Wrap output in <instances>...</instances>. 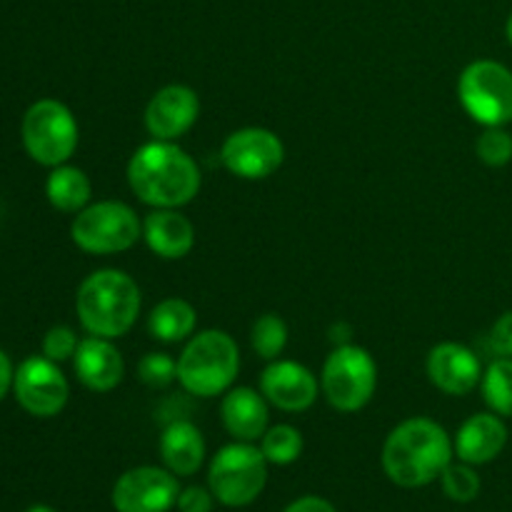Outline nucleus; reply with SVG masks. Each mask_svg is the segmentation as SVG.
Listing matches in <instances>:
<instances>
[{
    "label": "nucleus",
    "instance_id": "obj_26",
    "mask_svg": "<svg viewBox=\"0 0 512 512\" xmlns=\"http://www.w3.org/2000/svg\"><path fill=\"white\" fill-rule=\"evenodd\" d=\"M440 483L453 503H473L480 495V475L475 473L473 465L463 463V460L450 463L440 475Z\"/></svg>",
    "mask_w": 512,
    "mask_h": 512
},
{
    "label": "nucleus",
    "instance_id": "obj_3",
    "mask_svg": "<svg viewBox=\"0 0 512 512\" xmlns=\"http://www.w3.org/2000/svg\"><path fill=\"white\" fill-rule=\"evenodd\" d=\"M140 288L123 270H98L80 283L75 308L90 335L115 340L128 333L140 315Z\"/></svg>",
    "mask_w": 512,
    "mask_h": 512
},
{
    "label": "nucleus",
    "instance_id": "obj_30",
    "mask_svg": "<svg viewBox=\"0 0 512 512\" xmlns=\"http://www.w3.org/2000/svg\"><path fill=\"white\" fill-rule=\"evenodd\" d=\"M178 510L180 512H213L215 495L210 488H200V485H188L180 490L178 495Z\"/></svg>",
    "mask_w": 512,
    "mask_h": 512
},
{
    "label": "nucleus",
    "instance_id": "obj_17",
    "mask_svg": "<svg viewBox=\"0 0 512 512\" xmlns=\"http://www.w3.org/2000/svg\"><path fill=\"white\" fill-rule=\"evenodd\" d=\"M455 455L468 465H485L508 445V428L498 413H478L465 420L455 438Z\"/></svg>",
    "mask_w": 512,
    "mask_h": 512
},
{
    "label": "nucleus",
    "instance_id": "obj_10",
    "mask_svg": "<svg viewBox=\"0 0 512 512\" xmlns=\"http://www.w3.org/2000/svg\"><path fill=\"white\" fill-rule=\"evenodd\" d=\"M13 390L20 408L35 418H53L63 413L70 395L63 370L45 355H33L20 363V368L15 370Z\"/></svg>",
    "mask_w": 512,
    "mask_h": 512
},
{
    "label": "nucleus",
    "instance_id": "obj_11",
    "mask_svg": "<svg viewBox=\"0 0 512 512\" xmlns=\"http://www.w3.org/2000/svg\"><path fill=\"white\" fill-rule=\"evenodd\" d=\"M220 160L243 180H265L283 165L285 145L273 130L243 128L225 138Z\"/></svg>",
    "mask_w": 512,
    "mask_h": 512
},
{
    "label": "nucleus",
    "instance_id": "obj_31",
    "mask_svg": "<svg viewBox=\"0 0 512 512\" xmlns=\"http://www.w3.org/2000/svg\"><path fill=\"white\" fill-rule=\"evenodd\" d=\"M490 350L498 358H512V310L500 315L490 330Z\"/></svg>",
    "mask_w": 512,
    "mask_h": 512
},
{
    "label": "nucleus",
    "instance_id": "obj_7",
    "mask_svg": "<svg viewBox=\"0 0 512 512\" xmlns=\"http://www.w3.org/2000/svg\"><path fill=\"white\" fill-rule=\"evenodd\" d=\"M20 135L30 158L48 168L65 165L78 148V123L68 105L53 98L38 100L25 110Z\"/></svg>",
    "mask_w": 512,
    "mask_h": 512
},
{
    "label": "nucleus",
    "instance_id": "obj_21",
    "mask_svg": "<svg viewBox=\"0 0 512 512\" xmlns=\"http://www.w3.org/2000/svg\"><path fill=\"white\" fill-rule=\"evenodd\" d=\"M93 185H90L88 175L73 165H58L53 173L48 175L45 183V195H48L50 205L60 213H80L88 205Z\"/></svg>",
    "mask_w": 512,
    "mask_h": 512
},
{
    "label": "nucleus",
    "instance_id": "obj_25",
    "mask_svg": "<svg viewBox=\"0 0 512 512\" xmlns=\"http://www.w3.org/2000/svg\"><path fill=\"white\" fill-rule=\"evenodd\" d=\"M250 340H253V350L260 358L278 360V355L288 345V325H285V320L280 315L265 313L253 323Z\"/></svg>",
    "mask_w": 512,
    "mask_h": 512
},
{
    "label": "nucleus",
    "instance_id": "obj_13",
    "mask_svg": "<svg viewBox=\"0 0 512 512\" xmlns=\"http://www.w3.org/2000/svg\"><path fill=\"white\" fill-rule=\"evenodd\" d=\"M260 393L285 413H303L318 400V380L295 360H273L260 375Z\"/></svg>",
    "mask_w": 512,
    "mask_h": 512
},
{
    "label": "nucleus",
    "instance_id": "obj_27",
    "mask_svg": "<svg viewBox=\"0 0 512 512\" xmlns=\"http://www.w3.org/2000/svg\"><path fill=\"white\" fill-rule=\"evenodd\" d=\"M475 150L485 165L503 168L512 160V135L505 128H485V133L475 143Z\"/></svg>",
    "mask_w": 512,
    "mask_h": 512
},
{
    "label": "nucleus",
    "instance_id": "obj_18",
    "mask_svg": "<svg viewBox=\"0 0 512 512\" xmlns=\"http://www.w3.org/2000/svg\"><path fill=\"white\" fill-rule=\"evenodd\" d=\"M223 425L240 443H255L268 430V400L253 388H230L220 403Z\"/></svg>",
    "mask_w": 512,
    "mask_h": 512
},
{
    "label": "nucleus",
    "instance_id": "obj_28",
    "mask_svg": "<svg viewBox=\"0 0 512 512\" xmlns=\"http://www.w3.org/2000/svg\"><path fill=\"white\" fill-rule=\"evenodd\" d=\"M138 375L150 388H168L178 380V363L165 353H148L138 363Z\"/></svg>",
    "mask_w": 512,
    "mask_h": 512
},
{
    "label": "nucleus",
    "instance_id": "obj_8",
    "mask_svg": "<svg viewBox=\"0 0 512 512\" xmlns=\"http://www.w3.org/2000/svg\"><path fill=\"white\" fill-rule=\"evenodd\" d=\"M465 113L485 128L512 123V73L498 60H475L458 80Z\"/></svg>",
    "mask_w": 512,
    "mask_h": 512
},
{
    "label": "nucleus",
    "instance_id": "obj_5",
    "mask_svg": "<svg viewBox=\"0 0 512 512\" xmlns=\"http://www.w3.org/2000/svg\"><path fill=\"white\" fill-rule=\"evenodd\" d=\"M268 483V460L253 443H230L210 460L208 485L225 508H245Z\"/></svg>",
    "mask_w": 512,
    "mask_h": 512
},
{
    "label": "nucleus",
    "instance_id": "obj_24",
    "mask_svg": "<svg viewBox=\"0 0 512 512\" xmlns=\"http://www.w3.org/2000/svg\"><path fill=\"white\" fill-rule=\"evenodd\" d=\"M260 450L270 465H290L303 453V435L293 425H273L260 438Z\"/></svg>",
    "mask_w": 512,
    "mask_h": 512
},
{
    "label": "nucleus",
    "instance_id": "obj_12",
    "mask_svg": "<svg viewBox=\"0 0 512 512\" xmlns=\"http://www.w3.org/2000/svg\"><path fill=\"white\" fill-rule=\"evenodd\" d=\"M178 475L168 468H133L113 485V508L118 512H168L178 503Z\"/></svg>",
    "mask_w": 512,
    "mask_h": 512
},
{
    "label": "nucleus",
    "instance_id": "obj_2",
    "mask_svg": "<svg viewBox=\"0 0 512 512\" xmlns=\"http://www.w3.org/2000/svg\"><path fill=\"white\" fill-rule=\"evenodd\" d=\"M455 445L443 425L430 418H410L383 445L385 475L400 488H425L453 463Z\"/></svg>",
    "mask_w": 512,
    "mask_h": 512
},
{
    "label": "nucleus",
    "instance_id": "obj_19",
    "mask_svg": "<svg viewBox=\"0 0 512 512\" xmlns=\"http://www.w3.org/2000/svg\"><path fill=\"white\" fill-rule=\"evenodd\" d=\"M143 238L158 258L180 260L193 250V223L175 208H155L143 220Z\"/></svg>",
    "mask_w": 512,
    "mask_h": 512
},
{
    "label": "nucleus",
    "instance_id": "obj_22",
    "mask_svg": "<svg viewBox=\"0 0 512 512\" xmlns=\"http://www.w3.org/2000/svg\"><path fill=\"white\" fill-rule=\"evenodd\" d=\"M198 315L195 308L183 298H168L155 305L148 315V330L160 343H180L193 335Z\"/></svg>",
    "mask_w": 512,
    "mask_h": 512
},
{
    "label": "nucleus",
    "instance_id": "obj_16",
    "mask_svg": "<svg viewBox=\"0 0 512 512\" xmlns=\"http://www.w3.org/2000/svg\"><path fill=\"white\" fill-rule=\"evenodd\" d=\"M73 365L80 383L93 393H110L118 388L125 375L120 350L108 338H98V335L80 340L73 355Z\"/></svg>",
    "mask_w": 512,
    "mask_h": 512
},
{
    "label": "nucleus",
    "instance_id": "obj_35",
    "mask_svg": "<svg viewBox=\"0 0 512 512\" xmlns=\"http://www.w3.org/2000/svg\"><path fill=\"white\" fill-rule=\"evenodd\" d=\"M505 35H508V43L512 45V13H510V18H508V25H505Z\"/></svg>",
    "mask_w": 512,
    "mask_h": 512
},
{
    "label": "nucleus",
    "instance_id": "obj_4",
    "mask_svg": "<svg viewBox=\"0 0 512 512\" xmlns=\"http://www.w3.org/2000/svg\"><path fill=\"white\" fill-rule=\"evenodd\" d=\"M240 370V353L225 330H203L178 358V380L190 395L215 398L228 393Z\"/></svg>",
    "mask_w": 512,
    "mask_h": 512
},
{
    "label": "nucleus",
    "instance_id": "obj_32",
    "mask_svg": "<svg viewBox=\"0 0 512 512\" xmlns=\"http://www.w3.org/2000/svg\"><path fill=\"white\" fill-rule=\"evenodd\" d=\"M283 512H338L333 508V503H328L325 498L318 495H305V498L293 500Z\"/></svg>",
    "mask_w": 512,
    "mask_h": 512
},
{
    "label": "nucleus",
    "instance_id": "obj_6",
    "mask_svg": "<svg viewBox=\"0 0 512 512\" xmlns=\"http://www.w3.org/2000/svg\"><path fill=\"white\" fill-rule=\"evenodd\" d=\"M70 238L90 255H113L130 250L143 238V223L130 205L100 200L85 205L70 225Z\"/></svg>",
    "mask_w": 512,
    "mask_h": 512
},
{
    "label": "nucleus",
    "instance_id": "obj_1",
    "mask_svg": "<svg viewBox=\"0 0 512 512\" xmlns=\"http://www.w3.org/2000/svg\"><path fill=\"white\" fill-rule=\"evenodd\" d=\"M130 190L153 208H183L198 195V163L173 140L140 145L128 163Z\"/></svg>",
    "mask_w": 512,
    "mask_h": 512
},
{
    "label": "nucleus",
    "instance_id": "obj_20",
    "mask_svg": "<svg viewBox=\"0 0 512 512\" xmlns=\"http://www.w3.org/2000/svg\"><path fill=\"white\" fill-rule=\"evenodd\" d=\"M160 458L178 478L195 475L205 460L203 433L190 420H173L160 435Z\"/></svg>",
    "mask_w": 512,
    "mask_h": 512
},
{
    "label": "nucleus",
    "instance_id": "obj_34",
    "mask_svg": "<svg viewBox=\"0 0 512 512\" xmlns=\"http://www.w3.org/2000/svg\"><path fill=\"white\" fill-rule=\"evenodd\" d=\"M25 512H55V510L48 508V505H33V508H28Z\"/></svg>",
    "mask_w": 512,
    "mask_h": 512
},
{
    "label": "nucleus",
    "instance_id": "obj_23",
    "mask_svg": "<svg viewBox=\"0 0 512 512\" xmlns=\"http://www.w3.org/2000/svg\"><path fill=\"white\" fill-rule=\"evenodd\" d=\"M483 398L500 418H512V358H498L483 373Z\"/></svg>",
    "mask_w": 512,
    "mask_h": 512
},
{
    "label": "nucleus",
    "instance_id": "obj_9",
    "mask_svg": "<svg viewBox=\"0 0 512 512\" xmlns=\"http://www.w3.org/2000/svg\"><path fill=\"white\" fill-rule=\"evenodd\" d=\"M378 365L360 345H340L323 368V393L340 413H358L375 395Z\"/></svg>",
    "mask_w": 512,
    "mask_h": 512
},
{
    "label": "nucleus",
    "instance_id": "obj_14",
    "mask_svg": "<svg viewBox=\"0 0 512 512\" xmlns=\"http://www.w3.org/2000/svg\"><path fill=\"white\" fill-rule=\"evenodd\" d=\"M200 115L198 93L188 85H165L145 108V128L155 140H175L188 133Z\"/></svg>",
    "mask_w": 512,
    "mask_h": 512
},
{
    "label": "nucleus",
    "instance_id": "obj_33",
    "mask_svg": "<svg viewBox=\"0 0 512 512\" xmlns=\"http://www.w3.org/2000/svg\"><path fill=\"white\" fill-rule=\"evenodd\" d=\"M13 378H15V370H13V363H10L8 355L0 350V400L8 395V390L13 388Z\"/></svg>",
    "mask_w": 512,
    "mask_h": 512
},
{
    "label": "nucleus",
    "instance_id": "obj_15",
    "mask_svg": "<svg viewBox=\"0 0 512 512\" xmlns=\"http://www.w3.org/2000/svg\"><path fill=\"white\" fill-rule=\"evenodd\" d=\"M428 378L448 395H468L483 383L480 358L463 343H440L428 355Z\"/></svg>",
    "mask_w": 512,
    "mask_h": 512
},
{
    "label": "nucleus",
    "instance_id": "obj_29",
    "mask_svg": "<svg viewBox=\"0 0 512 512\" xmlns=\"http://www.w3.org/2000/svg\"><path fill=\"white\" fill-rule=\"evenodd\" d=\"M78 345V335H75L68 325H55V328H50L48 333H45L43 355L53 360V363H63V360L73 358Z\"/></svg>",
    "mask_w": 512,
    "mask_h": 512
}]
</instances>
